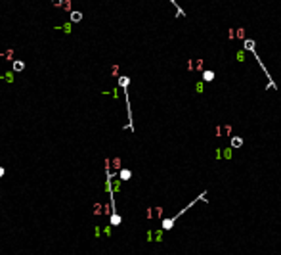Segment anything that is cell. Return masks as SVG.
<instances>
[{
	"label": "cell",
	"instance_id": "cell-1",
	"mask_svg": "<svg viewBox=\"0 0 281 255\" xmlns=\"http://www.w3.org/2000/svg\"><path fill=\"white\" fill-rule=\"evenodd\" d=\"M241 144H243V140H241V138H233V140H231V146H235V148H239Z\"/></svg>",
	"mask_w": 281,
	"mask_h": 255
},
{
	"label": "cell",
	"instance_id": "cell-2",
	"mask_svg": "<svg viewBox=\"0 0 281 255\" xmlns=\"http://www.w3.org/2000/svg\"><path fill=\"white\" fill-rule=\"evenodd\" d=\"M212 79H214V73H212V71H207V73H205V81H212Z\"/></svg>",
	"mask_w": 281,
	"mask_h": 255
},
{
	"label": "cell",
	"instance_id": "cell-3",
	"mask_svg": "<svg viewBox=\"0 0 281 255\" xmlns=\"http://www.w3.org/2000/svg\"><path fill=\"white\" fill-rule=\"evenodd\" d=\"M71 17H73V21H80V17H82V15H80V14H77V12H75V14H73V15H71Z\"/></svg>",
	"mask_w": 281,
	"mask_h": 255
},
{
	"label": "cell",
	"instance_id": "cell-4",
	"mask_svg": "<svg viewBox=\"0 0 281 255\" xmlns=\"http://www.w3.org/2000/svg\"><path fill=\"white\" fill-rule=\"evenodd\" d=\"M163 226H165V228H170V226H172V219H166V221H165V225H163Z\"/></svg>",
	"mask_w": 281,
	"mask_h": 255
},
{
	"label": "cell",
	"instance_id": "cell-5",
	"mask_svg": "<svg viewBox=\"0 0 281 255\" xmlns=\"http://www.w3.org/2000/svg\"><path fill=\"white\" fill-rule=\"evenodd\" d=\"M149 215H151V217H159V215H161V209H153Z\"/></svg>",
	"mask_w": 281,
	"mask_h": 255
},
{
	"label": "cell",
	"instance_id": "cell-6",
	"mask_svg": "<svg viewBox=\"0 0 281 255\" xmlns=\"http://www.w3.org/2000/svg\"><path fill=\"white\" fill-rule=\"evenodd\" d=\"M15 69H17V71L23 69V64H21V61H15Z\"/></svg>",
	"mask_w": 281,
	"mask_h": 255
},
{
	"label": "cell",
	"instance_id": "cell-7",
	"mask_svg": "<svg viewBox=\"0 0 281 255\" xmlns=\"http://www.w3.org/2000/svg\"><path fill=\"white\" fill-rule=\"evenodd\" d=\"M2 175H4V171H2V169H0V176H2Z\"/></svg>",
	"mask_w": 281,
	"mask_h": 255
}]
</instances>
